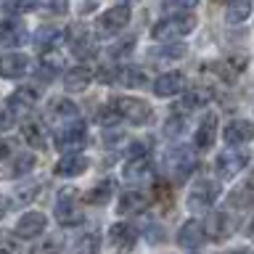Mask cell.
Here are the masks:
<instances>
[{
  "instance_id": "obj_17",
  "label": "cell",
  "mask_w": 254,
  "mask_h": 254,
  "mask_svg": "<svg viewBox=\"0 0 254 254\" xmlns=\"http://www.w3.org/2000/svg\"><path fill=\"white\" fill-rule=\"evenodd\" d=\"M167 164H170V170L175 172V178L178 180H186L190 172H193V164H196V159L190 156V151L188 148H175L170 156H167Z\"/></svg>"
},
{
  "instance_id": "obj_32",
  "label": "cell",
  "mask_w": 254,
  "mask_h": 254,
  "mask_svg": "<svg viewBox=\"0 0 254 254\" xmlns=\"http://www.w3.org/2000/svg\"><path fill=\"white\" fill-rule=\"evenodd\" d=\"M111 190H114V180H103L90 190V193H85V201L87 204H106L111 198Z\"/></svg>"
},
{
  "instance_id": "obj_19",
  "label": "cell",
  "mask_w": 254,
  "mask_h": 254,
  "mask_svg": "<svg viewBox=\"0 0 254 254\" xmlns=\"http://www.w3.org/2000/svg\"><path fill=\"white\" fill-rule=\"evenodd\" d=\"M87 156L82 154H66L59 159V164H56V175L59 178H77V175H82L87 170Z\"/></svg>"
},
{
  "instance_id": "obj_27",
  "label": "cell",
  "mask_w": 254,
  "mask_h": 254,
  "mask_svg": "<svg viewBox=\"0 0 254 254\" xmlns=\"http://www.w3.org/2000/svg\"><path fill=\"white\" fill-rule=\"evenodd\" d=\"M98 246H101V238L95 233H85L79 236L74 244L69 246V254H98Z\"/></svg>"
},
{
  "instance_id": "obj_28",
  "label": "cell",
  "mask_w": 254,
  "mask_h": 254,
  "mask_svg": "<svg viewBox=\"0 0 254 254\" xmlns=\"http://www.w3.org/2000/svg\"><path fill=\"white\" fill-rule=\"evenodd\" d=\"M209 101H212V90H206V87H193V90H190L186 98H183L180 106L186 109V111H193V109L206 106Z\"/></svg>"
},
{
  "instance_id": "obj_15",
  "label": "cell",
  "mask_w": 254,
  "mask_h": 254,
  "mask_svg": "<svg viewBox=\"0 0 254 254\" xmlns=\"http://www.w3.org/2000/svg\"><path fill=\"white\" fill-rule=\"evenodd\" d=\"M206 230H209V238H212V241H225V238L236 230V220L230 217V212L217 209V212H212Z\"/></svg>"
},
{
  "instance_id": "obj_16",
  "label": "cell",
  "mask_w": 254,
  "mask_h": 254,
  "mask_svg": "<svg viewBox=\"0 0 254 254\" xmlns=\"http://www.w3.org/2000/svg\"><path fill=\"white\" fill-rule=\"evenodd\" d=\"M29 71V56L27 53H5L0 59V74L5 79H16Z\"/></svg>"
},
{
  "instance_id": "obj_36",
  "label": "cell",
  "mask_w": 254,
  "mask_h": 254,
  "mask_svg": "<svg viewBox=\"0 0 254 254\" xmlns=\"http://www.w3.org/2000/svg\"><path fill=\"white\" fill-rule=\"evenodd\" d=\"M151 196H154L156 201H162L164 206H172V190L167 188V183H156L154 190H151Z\"/></svg>"
},
{
  "instance_id": "obj_26",
  "label": "cell",
  "mask_w": 254,
  "mask_h": 254,
  "mask_svg": "<svg viewBox=\"0 0 254 254\" xmlns=\"http://www.w3.org/2000/svg\"><path fill=\"white\" fill-rule=\"evenodd\" d=\"M64 43V32L61 29H56V27H43L37 32V48L43 53H51V51H56Z\"/></svg>"
},
{
  "instance_id": "obj_14",
  "label": "cell",
  "mask_w": 254,
  "mask_h": 254,
  "mask_svg": "<svg viewBox=\"0 0 254 254\" xmlns=\"http://www.w3.org/2000/svg\"><path fill=\"white\" fill-rule=\"evenodd\" d=\"M214 138H217V114L214 111H206L201 117V122H198V130H196V148L198 151H206L214 146Z\"/></svg>"
},
{
  "instance_id": "obj_12",
  "label": "cell",
  "mask_w": 254,
  "mask_h": 254,
  "mask_svg": "<svg viewBox=\"0 0 254 254\" xmlns=\"http://www.w3.org/2000/svg\"><path fill=\"white\" fill-rule=\"evenodd\" d=\"M222 138L230 148L233 146H244V143H249L254 138V125L246 122V119H230L225 125V132H222Z\"/></svg>"
},
{
  "instance_id": "obj_29",
  "label": "cell",
  "mask_w": 254,
  "mask_h": 254,
  "mask_svg": "<svg viewBox=\"0 0 254 254\" xmlns=\"http://www.w3.org/2000/svg\"><path fill=\"white\" fill-rule=\"evenodd\" d=\"M117 82H122L125 87H146L148 85V77L143 69H135V66H127L119 71V79Z\"/></svg>"
},
{
  "instance_id": "obj_25",
  "label": "cell",
  "mask_w": 254,
  "mask_h": 254,
  "mask_svg": "<svg viewBox=\"0 0 254 254\" xmlns=\"http://www.w3.org/2000/svg\"><path fill=\"white\" fill-rule=\"evenodd\" d=\"M146 204H148V196L143 193V190L130 188V190H125V193H122V198H119V212H122V214H127V212H143V209H146Z\"/></svg>"
},
{
  "instance_id": "obj_33",
  "label": "cell",
  "mask_w": 254,
  "mask_h": 254,
  "mask_svg": "<svg viewBox=\"0 0 254 254\" xmlns=\"http://www.w3.org/2000/svg\"><path fill=\"white\" fill-rule=\"evenodd\" d=\"M146 170H151L148 167V156H143V159H127V164H125V178L127 180H140V178H146Z\"/></svg>"
},
{
  "instance_id": "obj_42",
  "label": "cell",
  "mask_w": 254,
  "mask_h": 254,
  "mask_svg": "<svg viewBox=\"0 0 254 254\" xmlns=\"http://www.w3.org/2000/svg\"><path fill=\"white\" fill-rule=\"evenodd\" d=\"M0 254H11V252H0Z\"/></svg>"
},
{
  "instance_id": "obj_38",
  "label": "cell",
  "mask_w": 254,
  "mask_h": 254,
  "mask_svg": "<svg viewBox=\"0 0 254 254\" xmlns=\"http://www.w3.org/2000/svg\"><path fill=\"white\" fill-rule=\"evenodd\" d=\"M246 61H249V59H246L244 53H241V56H230V59H228V66L236 69V71H244V69H246Z\"/></svg>"
},
{
  "instance_id": "obj_4",
  "label": "cell",
  "mask_w": 254,
  "mask_h": 254,
  "mask_svg": "<svg viewBox=\"0 0 254 254\" xmlns=\"http://www.w3.org/2000/svg\"><path fill=\"white\" fill-rule=\"evenodd\" d=\"M85 140H87V130H85L82 122L66 125L64 130L56 132V148H59L64 156H66V154H77V148H82Z\"/></svg>"
},
{
  "instance_id": "obj_24",
  "label": "cell",
  "mask_w": 254,
  "mask_h": 254,
  "mask_svg": "<svg viewBox=\"0 0 254 254\" xmlns=\"http://www.w3.org/2000/svg\"><path fill=\"white\" fill-rule=\"evenodd\" d=\"M71 53H74V59L79 61H85V59H90V56H95V40L90 32H77L74 37H71Z\"/></svg>"
},
{
  "instance_id": "obj_5",
  "label": "cell",
  "mask_w": 254,
  "mask_h": 254,
  "mask_svg": "<svg viewBox=\"0 0 254 254\" xmlns=\"http://www.w3.org/2000/svg\"><path fill=\"white\" fill-rule=\"evenodd\" d=\"M127 21H130V5L119 3L114 8H109L106 13H101L98 32H101L103 37H111V35H117V32H122L127 27Z\"/></svg>"
},
{
  "instance_id": "obj_9",
  "label": "cell",
  "mask_w": 254,
  "mask_h": 254,
  "mask_svg": "<svg viewBox=\"0 0 254 254\" xmlns=\"http://www.w3.org/2000/svg\"><path fill=\"white\" fill-rule=\"evenodd\" d=\"M45 228H48V217L43 212H27L16 222V236L19 238H37L45 233Z\"/></svg>"
},
{
  "instance_id": "obj_34",
  "label": "cell",
  "mask_w": 254,
  "mask_h": 254,
  "mask_svg": "<svg viewBox=\"0 0 254 254\" xmlns=\"http://www.w3.org/2000/svg\"><path fill=\"white\" fill-rule=\"evenodd\" d=\"M252 13V3L249 0H238V3L228 5V24H241L246 21V16Z\"/></svg>"
},
{
  "instance_id": "obj_21",
  "label": "cell",
  "mask_w": 254,
  "mask_h": 254,
  "mask_svg": "<svg viewBox=\"0 0 254 254\" xmlns=\"http://www.w3.org/2000/svg\"><path fill=\"white\" fill-rule=\"evenodd\" d=\"M90 82H93V69L90 66H71V69H66V74H64V87L71 93L85 90Z\"/></svg>"
},
{
  "instance_id": "obj_18",
  "label": "cell",
  "mask_w": 254,
  "mask_h": 254,
  "mask_svg": "<svg viewBox=\"0 0 254 254\" xmlns=\"http://www.w3.org/2000/svg\"><path fill=\"white\" fill-rule=\"evenodd\" d=\"M32 167H35V154H29V151H16L8 162H3V170H5V178L8 180L27 175Z\"/></svg>"
},
{
  "instance_id": "obj_6",
  "label": "cell",
  "mask_w": 254,
  "mask_h": 254,
  "mask_svg": "<svg viewBox=\"0 0 254 254\" xmlns=\"http://www.w3.org/2000/svg\"><path fill=\"white\" fill-rule=\"evenodd\" d=\"M246 162H249V154L241 148H225V151H220V156H217V172H220V178H225L230 180L233 175H238L246 167Z\"/></svg>"
},
{
  "instance_id": "obj_40",
  "label": "cell",
  "mask_w": 254,
  "mask_h": 254,
  "mask_svg": "<svg viewBox=\"0 0 254 254\" xmlns=\"http://www.w3.org/2000/svg\"><path fill=\"white\" fill-rule=\"evenodd\" d=\"M249 238L254 241V220H252V225H249Z\"/></svg>"
},
{
  "instance_id": "obj_23",
  "label": "cell",
  "mask_w": 254,
  "mask_h": 254,
  "mask_svg": "<svg viewBox=\"0 0 254 254\" xmlns=\"http://www.w3.org/2000/svg\"><path fill=\"white\" fill-rule=\"evenodd\" d=\"M21 135L32 148H45L48 146V132H45L43 122H37V119H27V122L21 125Z\"/></svg>"
},
{
  "instance_id": "obj_41",
  "label": "cell",
  "mask_w": 254,
  "mask_h": 254,
  "mask_svg": "<svg viewBox=\"0 0 254 254\" xmlns=\"http://www.w3.org/2000/svg\"><path fill=\"white\" fill-rule=\"evenodd\" d=\"M233 254H254V252H249V249H238V252H233Z\"/></svg>"
},
{
  "instance_id": "obj_20",
  "label": "cell",
  "mask_w": 254,
  "mask_h": 254,
  "mask_svg": "<svg viewBox=\"0 0 254 254\" xmlns=\"http://www.w3.org/2000/svg\"><path fill=\"white\" fill-rule=\"evenodd\" d=\"M51 117L56 119V122H61V127H66V125H74V122H79V111H77V106L71 101H66V98H53L51 101Z\"/></svg>"
},
{
  "instance_id": "obj_37",
  "label": "cell",
  "mask_w": 254,
  "mask_h": 254,
  "mask_svg": "<svg viewBox=\"0 0 254 254\" xmlns=\"http://www.w3.org/2000/svg\"><path fill=\"white\" fill-rule=\"evenodd\" d=\"M61 249V241L59 238H48L45 244H37L35 249H32V254H56Z\"/></svg>"
},
{
  "instance_id": "obj_30",
  "label": "cell",
  "mask_w": 254,
  "mask_h": 254,
  "mask_svg": "<svg viewBox=\"0 0 254 254\" xmlns=\"http://www.w3.org/2000/svg\"><path fill=\"white\" fill-rule=\"evenodd\" d=\"M230 204H233L236 209H249V206H254V186H249V183L238 186L233 193H230Z\"/></svg>"
},
{
  "instance_id": "obj_35",
  "label": "cell",
  "mask_w": 254,
  "mask_h": 254,
  "mask_svg": "<svg viewBox=\"0 0 254 254\" xmlns=\"http://www.w3.org/2000/svg\"><path fill=\"white\" fill-rule=\"evenodd\" d=\"M132 48H135V40H132V37H127V40H119L117 45H111L109 56H111L114 61H122V59H127V56L132 53Z\"/></svg>"
},
{
  "instance_id": "obj_2",
  "label": "cell",
  "mask_w": 254,
  "mask_h": 254,
  "mask_svg": "<svg viewBox=\"0 0 254 254\" xmlns=\"http://www.w3.org/2000/svg\"><path fill=\"white\" fill-rule=\"evenodd\" d=\"M111 109H114V114L119 119H127V122L132 125H148L151 122V106L146 101L140 98H132V95H117L114 101H111Z\"/></svg>"
},
{
  "instance_id": "obj_3",
  "label": "cell",
  "mask_w": 254,
  "mask_h": 254,
  "mask_svg": "<svg viewBox=\"0 0 254 254\" xmlns=\"http://www.w3.org/2000/svg\"><path fill=\"white\" fill-rule=\"evenodd\" d=\"M217 196H220V188H217V183H212V180H198L190 186L188 190V209L190 212H206V209H212V204L217 201Z\"/></svg>"
},
{
  "instance_id": "obj_39",
  "label": "cell",
  "mask_w": 254,
  "mask_h": 254,
  "mask_svg": "<svg viewBox=\"0 0 254 254\" xmlns=\"http://www.w3.org/2000/svg\"><path fill=\"white\" fill-rule=\"evenodd\" d=\"M11 122H13V111L11 109H3V130H11Z\"/></svg>"
},
{
  "instance_id": "obj_31",
  "label": "cell",
  "mask_w": 254,
  "mask_h": 254,
  "mask_svg": "<svg viewBox=\"0 0 254 254\" xmlns=\"http://www.w3.org/2000/svg\"><path fill=\"white\" fill-rule=\"evenodd\" d=\"M151 56L159 59V61H178V59L186 56V45L183 43H167V45H159Z\"/></svg>"
},
{
  "instance_id": "obj_22",
  "label": "cell",
  "mask_w": 254,
  "mask_h": 254,
  "mask_svg": "<svg viewBox=\"0 0 254 254\" xmlns=\"http://www.w3.org/2000/svg\"><path fill=\"white\" fill-rule=\"evenodd\" d=\"M27 40V32L16 19H5L3 27H0V45L5 48H16V45H24Z\"/></svg>"
},
{
  "instance_id": "obj_13",
  "label": "cell",
  "mask_w": 254,
  "mask_h": 254,
  "mask_svg": "<svg viewBox=\"0 0 254 254\" xmlns=\"http://www.w3.org/2000/svg\"><path fill=\"white\" fill-rule=\"evenodd\" d=\"M40 98V90L32 85H21L19 90H13L11 95H8V103L5 106L13 111V114H21V111H32L35 109V103Z\"/></svg>"
},
{
  "instance_id": "obj_7",
  "label": "cell",
  "mask_w": 254,
  "mask_h": 254,
  "mask_svg": "<svg viewBox=\"0 0 254 254\" xmlns=\"http://www.w3.org/2000/svg\"><path fill=\"white\" fill-rule=\"evenodd\" d=\"M77 188H64L59 193V201H56V217H59L61 225H79L82 222V212H77L74 206V193Z\"/></svg>"
},
{
  "instance_id": "obj_1",
  "label": "cell",
  "mask_w": 254,
  "mask_h": 254,
  "mask_svg": "<svg viewBox=\"0 0 254 254\" xmlns=\"http://www.w3.org/2000/svg\"><path fill=\"white\" fill-rule=\"evenodd\" d=\"M193 29H196V16L183 11V13L170 16V19H162L154 29H151V37H154L159 45H167L170 40L183 37V35H188V32H193Z\"/></svg>"
},
{
  "instance_id": "obj_8",
  "label": "cell",
  "mask_w": 254,
  "mask_h": 254,
  "mask_svg": "<svg viewBox=\"0 0 254 254\" xmlns=\"http://www.w3.org/2000/svg\"><path fill=\"white\" fill-rule=\"evenodd\" d=\"M109 244L114 246L117 254H132L135 244H138V233L127 222H117V225L109 228Z\"/></svg>"
},
{
  "instance_id": "obj_10",
  "label": "cell",
  "mask_w": 254,
  "mask_h": 254,
  "mask_svg": "<svg viewBox=\"0 0 254 254\" xmlns=\"http://www.w3.org/2000/svg\"><path fill=\"white\" fill-rule=\"evenodd\" d=\"M206 228H204V222H198V220H188V222H183L180 230H178V244L183 246V249H196V246H201L206 241Z\"/></svg>"
},
{
  "instance_id": "obj_11",
  "label": "cell",
  "mask_w": 254,
  "mask_h": 254,
  "mask_svg": "<svg viewBox=\"0 0 254 254\" xmlns=\"http://www.w3.org/2000/svg\"><path fill=\"white\" fill-rule=\"evenodd\" d=\"M183 90H186V74L183 71H167V74L156 77L154 82V95H159V98H172Z\"/></svg>"
}]
</instances>
